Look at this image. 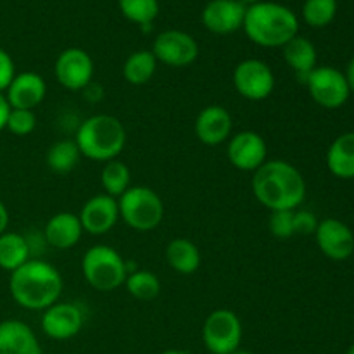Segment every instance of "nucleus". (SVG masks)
<instances>
[{"mask_svg": "<svg viewBox=\"0 0 354 354\" xmlns=\"http://www.w3.org/2000/svg\"><path fill=\"white\" fill-rule=\"evenodd\" d=\"M128 294L138 301H152L161 292V280L154 272L137 268L135 272L128 273L124 280Z\"/></svg>", "mask_w": 354, "mask_h": 354, "instance_id": "nucleus-28", "label": "nucleus"}, {"mask_svg": "<svg viewBox=\"0 0 354 354\" xmlns=\"http://www.w3.org/2000/svg\"><path fill=\"white\" fill-rule=\"evenodd\" d=\"M242 3H245V6H252V3H258L261 2V0H241Z\"/></svg>", "mask_w": 354, "mask_h": 354, "instance_id": "nucleus-40", "label": "nucleus"}, {"mask_svg": "<svg viewBox=\"0 0 354 354\" xmlns=\"http://www.w3.org/2000/svg\"><path fill=\"white\" fill-rule=\"evenodd\" d=\"M268 230L277 239H290L296 235L294 232V211L279 209L272 211L268 218Z\"/></svg>", "mask_w": 354, "mask_h": 354, "instance_id": "nucleus-32", "label": "nucleus"}, {"mask_svg": "<svg viewBox=\"0 0 354 354\" xmlns=\"http://www.w3.org/2000/svg\"><path fill=\"white\" fill-rule=\"evenodd\" d=\"M232 354H254V353L248 351V349H241V348H239V349H235V351L232 353Z\"/></svg>", "mask_w": 354, "mask_h": 354, "instance_id": "nucleus-39", "label": "nucleus"}, {"mask_svg": "<svg viewBox=\"0 0 354 354\" xmlns=\"http://www.w3.org/2000/svg\"><path fill=\"white\" fill-rule=\"evenodd\" d=\"M10 109H30L40 106L47 95V83L44 76L33 71H24L14 76L10 85L3 92Z\"/></svg>", "mask_w": 354, "mask_h": 354, "instance_id": "nucleus-18", "label": "nucleus"}, {"mask_svg": "<svg viewBox=\"0 0 354 354\" xmlns=\"http://www.w3.org/2000/svg\"><path fill=\"white\" fill-rule=\"evenodd\" d=\"M120 218L137 232H151L165 218V204L159 194L145 185H131L118 199Z\"/></svg>", "mask_w": 354, "mask_h": 354, "instance_id": "nucleus-6", "label": "nucleus"}, {"mask_svg": "<svg viewBox=\"0 0 354 354\" xmlns=\"http://www.w3.org/2000/svg\"><path fill=\"white\" fill-rule=\"evenodd\" d=\"M82 152H80L78 145L75 140H59L48 147L47 156H45V162H47L48 169L54 173H69L78 166Z\"/></svg>", "mask_w": 354, "mask_h": 354, "instance_id": "nucleus-27", "label": "nucleus"}, {"mask_svg": "<svg viewBox=\"0 0 354 354\" xmlns=\"http://www.w3.org/2000/svg\"><path fill=\"white\" fill-rule=\"evenodd\" d=\"M158 69V59L152 50H135L123 64V76L130 85L142 86L152 80Z\"/></svg>", "mask_w": 354, "mask_h": 354, "instance_id": "nucleus-25", "label": "nucleus"}, {"mask_svg": "<svg viewBox=\"0 0 354 354\" xmlns=\"http://www.w3.org/2000/svg\"><path fill=\"white\" fill-rule=\"evenodd\" d=\"M41 354H55V353H41Z\"/></svg>", "mask_w": 354, "mask_h": 354, "instance_id": "nucleus-42", "label": "nucleus"}, {"mask_svg": "<svg viewBox=\"0 0 354 354\" xmlns=\"http://www.w3.org/2000/svg\"><path fill=\"white\" fill-rule=\"evenodd\" d=\"M100 185H102L104 194L120 199L131 187V171L127 162L120 159L104 162V168L100 171Z\"/></svg>", "mask_w": 354, "mask_h": 354, "instance_id": "nucleus-26", "label": "nucleus"}, {"mask_svg": "<svg viewBox=\"0 0 354 354\" xmlns=\"http://www.w3.org/2000/svg\"><path fill=\"white\" fill-rule=\"evenodd\" d=\"M83 311L75 303H54L44 310L41 315V330L54 341H68L76 337L83 328Z\"/></svg>", "mask_w": 354, "mask_h": 354, "instance_id": "nucleus-13", "label": "nucleus"}, {"mask_svg": "<svg viewBox=\"0 0 354 354\" xmlns=\"http://www.w3.org/2000/svg\"><path fill=\"white\" fill-rule=\"evenodd\" d=\"M64 289L59 270L40 258H31L9 277V292L16 304L30 311H44L57 303Z\"/></svg>", "mask_w": 354, "mask_h": 354, "instance_id": "nucleus-2", "label": "nucleus"}, {"mask_svg": "<svg viewBox=\"0 0 354 354\" xmlns=\"http://www.w3.org/2000/svg\"><path fill=\"white\" fill-rule=\"evenodd\" d=\"M0 354H41V349L30 325L3 320L0 322Z\"/></svg>", "mask_w": 354, "mask_h": 354, "instance_id": "nucleus-20", "label": "nucleus"}, {"mask_svg": "<svg viewBox=\"0 0 354 354\" xmlns=\"http://www.w3.org/2000/svg\"><path fill=\"white\" fill-rule=\"evenodd\" d=\"M6 128L16 137H26L37 128V114L30 109H10Z\"/></svg>", "mask_w": 354, "mask_h": 354, "instance_id": "nucleus-31", "label": "nucleus"}, {"mask_svg": "<svg viewBox=\"0 0 354 354\" xmlns=\"http://www.w3.org/2000/svg\"><path fill=\"white\" fill-rule=\"evenodd\" d=\"M337 14V0H306L303 6V19L313 28H324L334 21Z\"/></svg>", "mask_w": 354, "mask_h": 354, "instance_id": "nucleus-30", "label": "nucleus"}, {"mask_svg": "<svg viewBox=\"0 0 354 354\" xmlns=\"http://www.w3.org/2000/svg\"><path fill=\"white\" fill-rule=\"evenodd\" d=\"M83 227L78 214L62 211V213L54 214L48 218L44 228V237L47 245L57 249V251H66L71 249L82 241Z\"/></svg>", "mask_w": 354, "mask_h": 354, "instance_id": "nucleus-19", "label": "nucleus"}, {"mask_svg": "<svg viewBox=\"0 0 354 354\" xmlns=\"http://www.w3.org/2000/svg\"><path fill=\"white\" fill-rule=\"evenodd\" d=\"M9 113H10L9 102H7V99H6V95H3V93H0V131L6 128Z\"/></svg>", "mask_w": 354, "mask_h": 354, "instance_id": "nucleus-35", "label": "nucleus"}, {"mask_svg": "<svg viewBox=\"0 0 354 354\" xmlns=\"http://www.w3.org/2000/svg\"><path fill=\"white\" fill-rule=\"evenodd\" d=\"M318 249L332 261H346L354 252V234L344 221L325 218L315 232Z\"/></svg>", "mask_w": 354, "mask_h": 354, "instance_id": "nucleus-14", "label": "nucleus"}, {"mask_svg": "<svg viewBox=\"0 0 354 354\" xmlns=\"http://www.w3.org/2000/svg\"><path fill=\"white\" fill-rule=\"evenodd\" d=\"M327 168L337 178H354V131H346L332 142L327 151Z\"/></svg>", "mask_w": 354, "mask_h": 354, "instance_id": "nucleus-22", "label": "nucleus"}, {"mask_svg": "<svg viewBox=\"0 0 354 354\" xmlns=\"http://www.w3.org/2000/svg\"><path fill=\"white\" fill-rule=\"evenodd\" d=\"M82 273L92 289L113 292L124 286L128 277L127 259L111 245L97 244L83 254Z\"/></svg>", "mask_w": 354, "mask_h": 354, "instance_id": "nucleus-5", "label": "nucleus"}, {"mask_svg": "<svg viewBox=\"0 0 354 354\" xmlns=\"http://www.w3.org/2000/svg\"><path fill=\"white\" fill-rule=\"evenodd\" d=\"M242 28L252 44L266 48H282L299 35V19L287 6L261 0L248 6Z\"/></svg>", "mask_w": 354, "mask_h": 354, "instance_id": "nucleus-3", "label": "nucleus"}, {"mask_svg": "<svg viewBox=\"0 0 354 354\" xmlns=\"http://www.w3.org/2000/svg\"><path fill=\"white\" fill-rule=\"evenodd\" d=\"M82 156L97 162L118 159L127 145V130L116 116L95 114L83 121L75 137Z\"/></svg>", "mask_w": 354, "mask_h": 354, "instance_id": "nucleus-4", "label": "nucleus"}, {"mask_svg": "<svg viewBox=\"0 0 354 354\" xmlns=\"http://www.w3.org/2000/svg\"><path fill=\"white\" fill-rule=\"evenodd\" d=\"M152 54L158 62L169 68H187L196 62L199 55V45L196 38L182 30H166L156 37L152 44Z\"/></svg>", "mask_w": 354, "mask_h": 354, "instance_id": "nucleus-10", "label": "nucleus"}, {"mask_svg": "<svg viewBox=\"0 0 354 354\" xmlns=\"http://www.w3.org/2000/svg\"><path fill=\"white\" fill-rule=\"evenodd\" d=\"M234 86L244 99L259 102L268 99L275 90V75L265 61L244 59L234 69Z\"/></svg>", "mask_w": 354, "mask_h": 354, "instance_id": "nucleus-9", "label": "nucleus"}, {"mask_svg": "<svg viewBox=\"0 0 354 354\" xmlns=\"http://www.w3.org/2000/svg\"><path fill=\"white\" fill-rule=\"evenodd\" d=\"M83 232L90 235H104L116 227L120 221L118 199L107 194H97L83 204L78 214Z\"/></svg>", "mask_w": 354, "mask_h": 354, "instance_id": "nucleus-15", "label": "nucleus"}, {"mask_svg": "<svg viewBox=\"0 0 354 354\" xmlns=\"http://www.w3.org/2000/svg\"><path fill=\"white\" fill-rule=\"evenodd\" d=\"M54 73L59 85L71 92H80L93 82L95 66L88 52L78 47H69L55 59Z\"/></svg>", "mask_w": 354, "mask_h": 354, "instance_id": "nucleus-11", "label": "nucleus"}, {"mask_svg": "<svg viewBox=\"0 0 354 354\" xmlns=\"http://www.w3.org/2000/svg\"><path fill=\"white\" fill-rule=\"evenodd\" d=\"M268 145L258 131L245 130L228 138L227 158L234 168L254 173L266 162Z\"/></svg>", "mask_w": 354, "mask_h": 354, "instance_id": "nucleus-12", "label": "nucleus"}, {"mask_svg": "<svg viewBox=\"0 0 354 354\" xmlns=\"http://www.w3.org/2000/svg\"><path fill=\"white\" fill-rule=\"evenodd\" d=\"M7 227H9V211H7L6 204L0 201V235L7 232Z\"/></svg>", "mask_w": 354, "mask_h": 354, "instance_id": "nucleus-36", "label": "nucleus"}, {"mask_svg": "<svg viewBox=\"0 0 354 354\" xmlns=\"http://www.w3.org/2000/svg\"><path fill=\"white\" fill-rule=\"evenodd\" d=\"M242 322L227 308L211 311L203 325V342L211 354H232L241 348Z\"/></svg>", "mask_w": 354, "mask_h": 354, "instance_id": "nucleus-7", "label": "nucleus"}, {"mask_svg": "<svg viewBox=\"0 0 354 354\" xmlns=\"http://www.w3.org/2000/svg\"><path fill=\"white\" fill-rule=\"evenodd\" d=\"M161 354H192V353L185 351V349H168V351H165Z\"/></svg>", "mask_w": 354, "mask_h": 354, "instance_id": "nucleus-38", "label": "nucleus"}, {"mask_svg": "<svg viewBox=\"0 0 354 354\" xmlns=\"http://www.w3.org/2000/svg\"><path fill=\"white\" fill-rule=\"evenodd\" d=\"M31 259L26 235L17 232H3L0 235V268L12 273Z\"/></svg>", "mask_w": 354, "mask_h": 354, "instance_id": "nucleus-24", "label": "nucleus"}, {"mask_svg": "<svg viewBox=\"0 0 354 354\" xmlns=\"http://www.w3.org/2000/svg\"><path fill=\"white\" fill-rule=\"evenodd\" d=\"M304 85L311 99L324 109H339L351 95L344 73L332 66H317L310 73Z\"/></svg>", "mask_w": 354, "mask_h": 354, "instance_id": "nucleus-8", "label": "nucleus"}, {"mask_svg": "<svg viewBox=\"0 0 354 354\" xmlns=\"http://www.w3.org/2000/svg\"><path fill=\"white\" fill-rule=\"evenodd\" d=\"M118 3L121 14L142 28L151 26L159 14L158 0H118Z\"/></svg>", "mask_w": 354, "mask_h": 354, "instance_id": "nucleus-29", "label": "nucleus"}, {"mask_svg": "<svg viewBox=\"0 0 354 354\" xmlns=\"http://www.w3.org/2000/svg\"><path fill=\"white\" fill-rule=\"evenodd\" d=\"M166 261L180 275H192L201 266V251L189 239H173L166 245Z\"/></svg>", "mask_w": 354, "mask_h": 354, "instance_id": "nucleus-23", "label": "nucleus"}, {"mask_svg": "<svg viewBox=\"0 0 354 354\" xmlns=\"http://www.w3.org/2000/svg\"><path fill=\"white\" fill-rule=\"evenodd\" d=\"M251 189L270 211H294L306 199V182L299 169L282 159H272L252 173Z\"/></svg>", "mask_w": 354, "mask_h": 354, "instance_id": "nucleus-1", "label": "nucleus"}, {"mask_svg": "<svg viewBox=\"0 0 354 354\" xmlns=\"http://www.w3.org/2000/svg\"><path fill=\"white\" fill-rule=\"evenodd\" d=\"M318 218L308 209H294V232L296 235H315L318 228Z\"/></svg>", "mask_w": 354, "mask_h": 354, "instance_id": "nucleus-33", "label": "nucleus"}, {"mask_svg": "<svg viewBox=\"0 0 354 354\" xmlns=\"http://www.w3.org/2000/svg\"><path fill=\"white\" fill-rule=\"evenodd\" d=\"M283 61L292 68L299 83H306L310 73L317 68V48L313 41L308 38L296 35L290 41L282 47Z\"/></svg>", "mask_w": 354, "mask_h": 354, "instance_id": "nucleus-21", "label": "nucleus"}, {"mask_svg": "<svg viewBox=\"0 0 354 354\" xmlns=\"http://www.w3.org/2000/svg\"><path fill=\"white\" fill-rule=\"evenodd\" d=\"M346 354H354V344L349 346V349H348V351H346Z\"/></svg>", "mask_w": 354, "mask_h": 354, "instance_id": "nucleus-41", "label": "nucleus"}, {"mask_svg": "<svg viewBox=\"0 0 354 354\" xmlns=\"http://www.w3.org/2000/svg\"><path fill=\"white\" fill-rule=\"evenodd\" d=\"M194 130H196V137L199 138L201 144L214 147L232 137L234 120L223 106L213 104V106H206L204 109H201L196 118Z\"/></svg>", "mask_w": 354, "mask_h": 354, "instance_id": "nucleus-17", "label": "nucleus"}, {"mask_svg": "<svg viewBox=\"0 0 354 354\" xmlns=\"http://www.w3.org/2000/svg\"><path fill=\"white\" fill-rule=\"evenodd\" d=\"M248 6L241 0H209L204 6L201 21L214 35H230L244 24Z\"/></svg>", "mask_w": 354, "mask_h": 354, "instance_id": "nucleus-16", "label": "nucleus"}, {"mask_svg": "<svg viewBox=\"0 0 354 354\" xmlns=\"http://www.w3.org/2000/svg\"><path fill=\"white\" fill-rule=\"evenodd\" d=\"M14 76H16V68L12 57L3 48H0V93L6 92Z\"/></svg>", "mask_w": 354, "mask_h": 354, "instance_id": "nucleus-34", "label": "nucleus"}, {"mask_svg": "<svg viewBox=\"0 0 354 354\" xmlns=\"http://www.w3.org/2000/svg\"><path fill=\"white\" fill-rule=\"evenodd\" d=\"M344 78H346V82H348L349 92L354 93V57L348 62V66H346Z\"/></svg>", "mask_w": 354, "mask_h": 354, "instance_id": "nucleus-37", "label": "nucleus"}]
</instances>
